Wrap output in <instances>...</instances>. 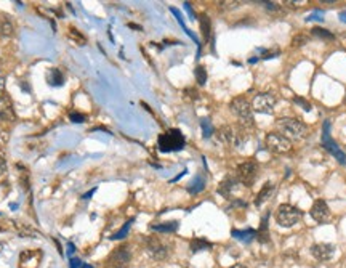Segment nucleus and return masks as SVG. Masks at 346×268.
I'll use <instances>...</instances> for the list:
<instances>
[{"label":"nucleus","mask_w":346,"mask_h":268,"mask_svg":"<svg viewBox=\"0 0 346 268\" xmlns=\"http://www.w3.org/2000/svg\"><path fill=\"white\" fill-rule=\"evenodd\" d=\"M146 251L149 252V255L156 260H164L167 255H169V247L162 244V241L157 238H146Z\"/></svg>","instance_id":"11"},{"label":"nucleus","mask_w":346,"mask_h":268,"mask_svg":"<svg viewBox=\"0 0 346 268\" xmlns=\"http://www.w3.org/2000/svg\"><path fill=\"white\" fill-rule=\"evenodd\" d=\"M329 129H330V122L329 120H325L324 122V132H322V138H320V143H322V146L324 148L327 150L330 153V154L333 156L337 159V161L340 162V164H346V154L345 153L340 150V146L333 142V140L330 138V132H329Z\"/></svg>","instance_id":"7"},{"label":"nucleus","mask_w":346,"mask_h":268,"mask_svg":"<svg viewBox=\"0 0 346 268\" xmlns=\"http://www.w3.org/2000/svg\"><path fill=\"white\" fill-rule=\"evenodd\" d=\"M256 239L260 242H268L269 241V231H268V215L263 217L261 220V225L258 228V231H256Z\"/></svg>","instance_id":"19"},{"label":"nucleus","mask_w":346,"mask_h":268,"mask_svg":"<svg viewBox=\"0 0 346 268\" xmlns=\"http://www.w3.org/2000/svg\"><path fill=\"white\" fill-rule=\"evenodd\" d=\"M231 111H233L237 119H239L241 122V127L242 129H250V127H253L255 122H253V110H252V105L248 103L247 98L243 97H236L233 101H231Z\"/></svg>","instance_id":"3"},{"label":"nucleus","mask_w":346,"mask_h":268,"mask_svg":"<svg viewBox=\"0 0 346 268\" xmlns=\"http://www.w3.org/2000/svg\"><path fill=\"white\" fill-rule=\"evenodd\" d=\"M82 268H93V267H92V265H88V264H87V265H82Z\"/></svg>","instance_id":"42"},{"label":"nucleus","mask_w":346,"mask_h":268,"mask_svg":"<svg viewBox=\"0 0 346 268\" xmlns=\"http://www.w3.org/2000/svg\"><path fill=\"white\" fill-rule=\"evenodd\" d=\"M6 172V161H5V157L0 154V175H3Z\"/></svg>","instance_id":"36"},{"label":"nucleus","mask_w":346,"mask_h":268,"mask_svg":"<svg viewBox=\"0 0 346 268\" xmlns=\"http://www.w3.org/2000/svg\"><path fill=\"white\" fill-rule=\"evenodd\" d=\"M218 142H221L226 146H239L243 142V129H237L233 125H223L220 130L216 132Z\"/></svg>","instance_id":"6"},{"label":"nucleus","mask_w":346,"mask_h":268,"mask_svg":"<svg viewBox=\"0 0 346 268\" xmlns=\"http://www.w3.org/2000/svg\"><path fill=\"white\" fill-rule=\"evenodd\" d=\"M79 259H70V268H79L80 264H79Z\"/></svg>","instance_id":"38"},{"label":"nucleus","mask_w":346,"mask_h":268,"mask_svg":"<svg viewBox=\"0 0 346 268\" xmlns=\"http://www.w3.org/2000/svg\"><path fill=\"white\" fill-rule=\"evenodd\" d=\"M229 268H247V267H245V265H242V264H236V265L229 267Z\"/></svg>","instance_id":"41"},{"label":"nucleus","mask_w":346,"mask_h":268,"mask_svg":"<svg viewBox=\"0 0 346 268\" xmlns=\"http://www.w3.org/2000/svg\"><path fill=\"white\" fill-rule=\"evenodd\" d=\"M184 93L188 95V97H189L191 100H197V98H199V92L194 90V88H186Z\"/></svg>","instance_id":"34"},{"label":"nucleus","mask_w":346,"mask_h":268,"mask_svg":"<svg viewBox=\"0 0 346 268\" xmlns=\"http://www.w3.org/2000/svg\"><path fill=\"white\" fill-rule=\"evenodd\" d=\"M13 34H15V28H13V24L10 20H2L0 21V36L2 37H11Z\"/></svg>","instance_id":"24"},{"label":"nucleus","mask_w":346,"mask_h":268,"mask_svg":"<svg viewBox=\"0 0 346 268\" xmlns=\"http://www.w3.org/2000/svg\"><path fill=\"white\" fill-rule=\"evenodd\" d=\"M194 76L199 85H205V82H207V69L204 66H197L194 69Z\"/></svg>","instance_id":"28"},{"label":"nucleus","mask_w":346,"mask_h":268,"mask_svg":"<svg viewBox=\"0 0 346 268\" xmlns=\"http://www.w3.org/2000/svg\"><path fill=\"white\" fill-rule=\"evenodd\" d=\"M2 247H3V244H2V242H0V252H2Z\"/></svg>","instance_id":"43"},{"label":"nucleus","mask_w":346,"mask_h":268,"mask_svg":"<svg viewBox=\"0 0 346 268\" xmlns=\"http://www.w3.org/2000/svg\"><path fill=\"white\" fill-rule=\"evenodd\" d=\"M6 142H8V133H6L3 129H0V146H3Z\"/></svg>","instance_id":"35"},{"label":"nucleus","mask_w":346,"mask_h":268,"mask_svg":"<svg viewBox=\"0 0 346 268\" xmlns=\"http://www.w3.org/2000/svg\"><path fill=\"white\" fill-rule=\"evenodd\" d=\"M258 172H260L258 164L253 161H247L237 165L236 178H237V182L245 185V187H252L253 182L256 180V177H258Z\"/></svg>","instance_id":"5"},{"label":"nucleus","mask_w":346,"mask_h":268,"mask_svg":"<svg viewBox=\"0 0 346 268\" xmlns=\"http://www.w3.org/2000/svg\"><path fill=\"white\" fill-rule=\"evenodd\" d=\"M266 146L268 150H271L276 154H284V153H288L292 150V142L287 140L284 135H280V133L271 132L266 135Z\"/></svg>","instance_id":"8"},{"label":"nucleus","mask_w":346,"mask_h":268,"mask_svg":"<svg viewBox=\"0 0 346 268\" xmlns=\"http://www.w3.org/2000/svg\"><path fill=\"white\" fill-rule=\"evenodd\" d=\"M311 254L314 255V259H317L319 262H327L335 254V246L327 244V242H319V244H314L311 247Z\"/></svg>","instance_id":"14"},{"label":"nucleus","mask_w":346,"mask_h":268,"mask_svg":"<svg viewBox=\"0 0 346 268\" xmlns=\"http://www.w3.org/2000/svg\"><path fill=\"white\" fill-rule=\"evenodd\" d=\"M233 236L237 239H241V241H252L253 238H256V231H253V230H247V231H237V230H234L233 231Z\"/></svg>","instance_id":"26"},{"label":"nucleus","mask_w":346,"mask_h":268,"mask_svg":"<svg viewBox=\"0 0 346 268\" xmlns=\"http://www.w3.org/2000/svg\"><path fill=\"white\" fill-rule=\"evenodd\" d=\"M95 191H96V190H92V191H88L87 194H83V199H90V196H92V194L95 193Z\"/></svg>","instance_id":"40"},{"label":"nucleus","mask_w":346,"mask_h":268,"mask_svg":"<svg viewBox=\"0 0 346 268\" xmlns=\"http://www.w3.org/2000/svg\"><path fill=\"white\" fill-rule=\"evenodd\" d=\"M293 103H295V105H300L305 111H311V110H312V106H311L310 101H306L305 98H301V97H295V98H293Z\"/></svg>","instance_id":"31"},{"label":"nucleus","mask_w":346,"mask_h":268,"mask_svg":"<svg viewBox=\"0 0 346 268\" xmlns=\"http://www.w3.org/2000/svg\"><path fill=\"white\" fill-rule=\"evenodd\" d=\"M179 227L178 222H164V223H156V225H151L152 231H159V233H175Z\"/></svg>","instance_id":"18"},{"label":"nucleus","mask_w":346,"mask_h":268,"mask_svg":"<svg viewBox=\"0 0 346 268\" xmlns=\"http://www.w3.org/2000/svg\"><path fill=\"white\" fill-rule=\"evenodd\" d=\"M201 127H202V132H204V137L205 138L211 137V133H213V127H211L210 119H202L201 120Z\"/></svg>","instance_id":"29"},{"label":"nucleus","mask_w":346,"mask_h":268,"mask_svg":"<svg viewBox=\"0 0 346 268\" xmlns=\"http://www.w3.org/2000/svg\"><path fill=\"white\" fill-rule=\"evenodd\" d=\"M69 37H70V39H72L75 43H79V45H85V42H87L85 36H83L82 33H79V31H77L75 28H72V26L69 28Z\"/></svg>","instance_id":"27"},{"label":"nucleus","mask_w":346,"mask_h":268,"mask_svg":"<svg viewBox=\"0 0 346 268\" xmlns=\"http://www.w3.org/2000/svg\"><path fill=\"white\" fill-rule=\"evenodd\" d=\"M128 28L137 29V31H141V26H138V24H133V23H128Z\"/></svg>","instance_id":"39"},{"label":"nucleus","mask_w":346,"mask_h":268,"mask_svg":"<svg viewBox=\"0 0 346 268\" xmlns=\"http://www.w3.org/2000/svg\"><path fill=\"white\" fill-rule=\"evenodd\" d=\"M189 247H191L192 252H199V251H205V249H210L211 242H208L207 239H202V238H194L191 241Z\"/></svg>","instance_id":"21"},{"label":"nucleus","mask_w":346,"mask_h":268,"mask_svg":"<svg viewBox=\"0 0 346 268\" xmlns=\"http://www.w3.org/2000/svg\"><path fill=\"white\" fill-rule=\"evenodd\" d=\"M273 191H274V185L271 183V182H268V183H265L263 185V188L260 190V193L256 194V197H255V206H261V204H265L269 197L273 196Z\"/></svg>","instance_id":"15"},{"label":"nucleus","mask_w":346,"mask_h":268,"mask_svg":"<svg viewBox=\"0 0 346 268\" xmlns=\"http://www.w3.org/2000/svg\"><path fill=\"white\" fill-rule=\"evenodd\" d=\"M311 217L317 223L329 222V219H330V209H329V206H327V202L322 201V199L314 201L312 207H311Z\"/></svg>","instance_id":"13"},{"label":"nucleus","mask_w":346,"mask_h":268,"mask_svg":"<svg viewBox=\"0 0 346 268\" xmlns=\"http://www.w3.org/2000/svg\"><path fill=\"white\" fill-rule=\"evenodd\" d=\"M204 188H205V178L202 175H197L188 187V191L191 194H197V193H201Z\"/></svg>","instance_id":"20"},{"label":"nucleus","mask_w":346,"mask_h":268,"mask_svg":"<svg viewBox=\"0 0 346 268\" xmlns=\"http://www.w3.org/2000/svg\"><path fill=\"white\" fill-rule=\"evenodd\" d=\"M276 125H277L280 135H284L287 140H301L308 133V127L295 117H280L277 119Z\"/></svg>","instance_id":"1"},{"label":"nucleus","mask_w":346,"mask_h":268,"mask_svg":"<svg viewBox=\"0 0 346 268\" xmlns=\"http://www.w3.org/2000/svg\"><path fill=\"white\" fill-rule=\"evenodd\" d=\"M305 43H308V36L298 34L297 37H293V40H292V47H303Z\"/></svg>","instance_id":"32"},{"label":"nucleus","mask_w":346,"mask_h":268,"mask_svg":"<svg viewBox=\"0 0 346 268\" xmlns=\"http://www.w3.org/2000/svg\"><path fill=\"white\" fill-rule=\"evenodd\" d=\"M3 87H5V74L2 69H0V92L3 90Z\"/></svg>","instance_id":"37"},{"label":"nucleus","mask_w":346,"mask_h":268,"mask_svg":"<svg viewBox=\"0 0 346 268\" xmlns=\"http://www.w3.org/2000/svg\"><path fill=\"white\" fill-rule=\"evenodd\" d=\"M132 222L133 220H128L125 225L120 228V231H117L114 236H111V239H122V238H125V234L128 233V230H130V227H132Z\"/></svg>","instance_id":"30"},{"label":"nucleus","mask_w":346,"mask_h":268,"mask_svg":"<svg viewBox=\"0 0 346 268\" xmlns=\"http://www.w3.org/2000/svg\"><path fill=\"white\" fill-rule=\"evenodd\" d=\"M301 215H303V212L298 207L290 206V204H282L276 212V222L284 228H292L301 220Z\"/></svg>","instance_id":"4"},{"label":"nucleus","mask_w":346,"mask_h":268,"mask_svg":"<svg viewBox=\"0 0 346 268\" xmlns=\"http://www.w3.org/2000/svg\"><path fill=\"white\" fill-rule=\"evenodd\" d=\"M186 145V138L178 129H169L162 135L157 138L159 151L162 153H173V151H181Z\"/></svg>","instance_id":"2"},{"label":"nucleus","mask_w":346,"mask_h":268,"mask_svg":"<svg viewBox=\"0 0 346 268\" xmlns=\"http://www.w3.org/2000/svg\"><path fill=\"white\" fill-rule=\"evenodd\" d=\"M276 106V98L271 93H258L255 95L252 110L261 114H271Z\"/></svg>","instance_id":"9"},{"label":"nucleus","mask_w":346,"mask_h":268,"mask_svg":"<svg viewBox=\"0 0 346 268\" xmlns=\"http://www.w3.org/2000/svg\"><path fill=\"white\" fill-rule=\"evenodd\" d=\"M201 31H202V36L205 40L210 39V34H211V21L208 15H201Z\"/></svg>","instance_id":"22"},{"label":"nucleus","mask_w":346,"mask_h":268,"mask_svg":"<svg viewBox=\"0 0 346 268\" xmlns=\"http://www.w3.org/2000/svg\"><path fill=\"white\" fill-rule=\"evenodd\" d=\"M311 33H312V36H316V37H319V39H324V40L335 39V36H333L329 29H324V28H312Z\"/></svg>","instance_id":"25"},{"label":"nucleus","mask_w":346,"mask_h":268,"mask_svg":"<svg viewBox=\"0 0 346 268\" xmlns=\"http://www.w3.org/2000/svg\"><path fill=\"white\" fill-rule=\"evenodd\" d=\"M15 227H16V230H18V233H19V236H23V238H35L37 236V231L34 228H31L29 225H21V223H15Z\"/></svg>","instance_id":"23"},{"label":"nucleus","mask_w":346,"mask_h":268,"mask_svg":"<svg viewBox=\"0 0 346 268\" xmlns=\"http://www.w3.org/2000/svg\"><path fill=\"white\" fill-rule=\"evenodd\" d=\"M47 82L51 87H61L64 84V77L60 69L56 68H50L47 71Z\"/></svg>","instance_id":"17"},{"label":"nucleus","mask_w":346,"mask_h":268,"mask_svg":"<svg viewBox=\"0 0 346 268\" xmlns=\"http://www.w3.org/2000/svg\"><path fill=\"white\" fill-rule=\"evenodd\" d=\"M237 183H239V182H237L236 177H226V178H224V180L220 183V187H218V193H220L221 196H224V197H229L231 193H233V190L236 188Z\"/></svg>","instance_id":"16"},{"label":"nucleus","mask_w":346,"mask_h":268,"mask_svg":"<svg viewBox=\"0 0 346 268\" xmlns=\"http://www.w3.org/2000/svg\"><path fill=\"white\" fill-rule=\"evenodd\" d=\"M130 260H132V252H130V249H128V246L117 247L107 259L109 265H112L114 268H125L130 264Z\"/></svg>","instance_id":"10"},{"label":"nucleus","mask_w":346,"mask_h":268,"mask_svg":"<svg viewBox=\"0 0 346 268\" xmlns=\"http://www.w3.org/2000/svg\"><path fill=\"white\" fill-rule=\"evenodd\" d=\"M16 119L15 110H13L11 98L6 93L0 95V120L2 122H13Z\"/></svg>","instance_id":"12"},{"label":"nucleus","mask_w":346,"mask_h":268,"mask_svg":"<svg viewBox=\"0 0 346 268\" xmlns=\"http://www.w3.org/2000/svg\"><path fill=\"white\" fill-rule=\"evenodd\" d=\"M69 119L72 120V122L75 124H82L83 120H85V114H80V113H77V111H72L69 114Z\"/></svg>","instance_id":"33"}]
</instances>
